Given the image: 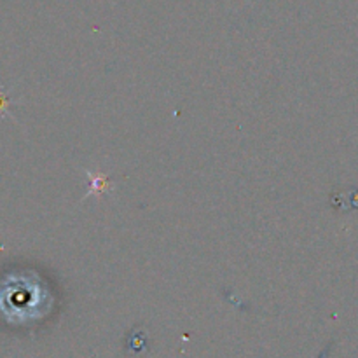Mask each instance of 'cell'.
<instances>
[{"label":"cell","instance_id":"1","mask_svg":"<svg viewBox=\"0 0 358 358\" xmlns=\"http://www.w3.org/2000/svg\"><path fill=\"white\" fill-rule=\"evenodd\" d=\"M84 171H86V175L90 177V189H87L86 196H84L83 199H87L90 196H98V198H100V196H103L105 192L115 189L114 180H112L108 175L100 173V171H96V173H94V171H91V170H84Z\"/></svg>","mask_w":358,"mask_h":358}]
</instances>
